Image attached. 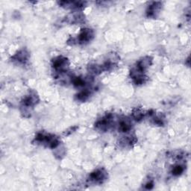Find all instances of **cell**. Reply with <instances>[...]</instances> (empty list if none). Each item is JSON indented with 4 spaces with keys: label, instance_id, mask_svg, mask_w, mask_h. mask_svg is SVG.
<instances>
[{
    "label": "cell",
    "instance_id": "cell-7",
    "mask_svg": "<svg viewBox=\"0 0 191 191\" xmlns=\"http://www.w3.org/2000/svg\"><path fill=\"white\" fill-rule=\"evenodd\" d=\"M28 56H29V55L26 52L22 50V51L19 52L17 55H15L14 58H15V59L17 60L18 61L24 62V61H27V59H28Z\"/></svg>",
    "mask_w": 191,
    "mask_h": 191
},
{
    "label": "cell",
    "instance_id": "cell-8",
    "mask_svg": "<svg viewBox=\"0 0 191 191\" xmlns=\"http://www.w3.org/2000/svg\"><path fill=\"white\" fill-rule=\"evenodd\" d=\"M77 99L80 101H85L87 98L90 96V92L88 90H83L82 92L79 93L78 94H77Z\"/></svg>",
    "mask_w": 191,
    "mask_h": 191
},
{
    "label": "cell",
    "instance_id": "cell-10",
    "mask_svg": "<svg viewBox=\"0 0 191 191\" xmlns=\"http://www.w3.org/2000/svg\"><path fill=\"white\" fill-rule=\"evenodd\" d=\"M73 83L75 86L76 87H81V86H84L85 85V82H84V79L82 78H79V77H76L73 79Z\"/></svg>",
    "mask_w": 191,
    "mask_h": 191
},
{
    "label": "cell",
    "instance_id": "cell-9",
    "mask_svg": "<svg viewBox=\"0 0 191 191\" xmlns=\"http://www.w3.org/2000/svg\"><path fill=\"white\" fill-rule=\"evenodd\" d=\"M133 117L136 120H142L143 117H144V113L139 108H136L133 111Z\"/></svg>",
    "mask_w": 191,
    "mask_h": 191
},
{
    "label": "cell",
    "instance_id": "cell-5",
    "mask_svg": "<svg viewBox=\"0 0 191 191\" xmlns=\"http://www.w3.org/2000/svg\"><path fill=\"white\" fill-rule=\"evenodd\" d=\"M37 102V98L35 96H29L23 100V105L26 107L33 106Z\"/></svg>",
    "mask_w": 191,
    "mask_h": 191
},
{
    "label": "cell",
    "instance_id": "cell-4",
    "mask_svg": "<svg viewBox=\"0 0 191 191\" xmlns=\"http://www.w3.org/2000/svg\"><path fill=\"white\" fill-rule=\"evenodd\" d=\"M90 179L94 181H99L101 182V181L105 178V173H103V171L101 170H98L94 171V173H92L90 174Z\"/></svg>",
    "mask_w": 191,
    "mask_h": 191
},
{
    "label": "cell",
    "instance_id": "cell-3",
    "mask_svg": "<svg viewBox=\"0 0 191 191\" xmlns=\"http://www.w3.org/2000/svg\"><path fill=\"white\" fill-rule=\"evenodd\" d=\"M161 8V2H152V4L151 6H149L148 8L147 11H146V14L147 17H155L157 16V14L159 13L160 9Z\"/></svg>",
    "mask_w": 191,
    "mask_h": 191
},
{
    "label": "cell",
    "instance_id": "cell-6",
    "mask_svg": "<svg viewBox=\"0 0 191 191\" xmlns=\"http://www.w3.org/2000/svg\"><path fill=\"white\" fill-rule=\"evenodd\" d=\"M131 125H131V123L128 120H122L120 122V125H119V129L122 132H127L132 128Z\"/></svg>",
    "mask_w": 191,
    "mask_h": 191
},
{
    "label": "cell",
    "instance_id": "cell-11",
    "mask_svg": "<svg viewBox=\"0 0 191 191\" xmlns=\"http://www.w3.org/2000/svg\"><path fill=\"white\" fill-rule=\"evenodd\" d=\"M184 172V167L181 165L175 166L173 170V174L174 175H180Z\"/></svg>",
    "mask_w": 191,
    "mask_h": 191
},
{
    "label": "cell",
    "instance_id": "cell-12",
    "mask_svg": "<svg viewBox=\"0 0 191 191\" xmlns=\"http://www.w3.org/2000/svg\"><path fill=\"white\" fill-rule=\"evenodd\" d=\"M153 187V183L152 182H148L146 185V189H152Z\"/></svg>",
    "mask_w": 191,
    "mask_h": 191
},
{
    "label": "cell",
    "instance_id": "cell-2",
    "mask_svg": "<svg viewBox=\"0 0 191 191\" xmlns=\"http://www.w3.org/2000/svg\"><path fill=\"white\" fill-rule=\"evenodd\" d=\"M94 37V32L90 29H82L80 34L78 35V42L80 44L88 42Z\"/></svg>",
    "mask_w": 191,
    "mask_h": 191
},
{
    "label": "cell",
    "instance_id": "cell-1",
    "mask_svg": "<svg viewBox=\"0 0 191 191\" xmlns=\"http://www.w3.org/2000/svg\"><path fill=\"white\" fill-rule=\"evenodd\" d=\"M53 67L57 71L64 72L66 71L67 67H68V61L66 58L63 57H58L53 60Z\"/></svg>",
    "mask_w": 191,
    "mask_h": 191
}]
</instances>
